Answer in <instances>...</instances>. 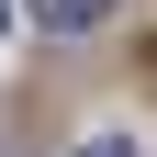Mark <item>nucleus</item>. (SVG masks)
<instances>
[{"instance_id":"obj_1","label":"nucleus","mask_w":157,"mask_h":157,"mask_svg":"<svg viewBox=\"0 0 157 157\" xmlns=\"http://www.w3.org/2000/svg\"><path fill=\"white\" fill-rule=\"evenodd\" d=\"M34 23L45 34H90V23H112V0H34Z\"/></svg>"},{"instance_id":"obj_2","label":"nucleus","mask_w":157,"mask_h":157,"mask_svg":"<svg viewBox=\"0 0 157 157\" xmlns=\"http://www.w3.org/2000/svg\"><path fill=\"white\" fill-rule=\"evenodd\" d=\"M78 157H135V146H124V135H90V146H78Z\"/></svg>"},{"instance_id":"obj_3","label":"nucleus","mask_w":157,"mask_h":157,"mask_svg":"<svg viewBox=\"0 0 157 157\" xmlns=\"http://www.w3.org/2000/svg\"><path fill=\"white\" fill-rule=\"evenodd\" d=\"M0 23H11V0H0Z\"/></svg>"}]
</instances>
